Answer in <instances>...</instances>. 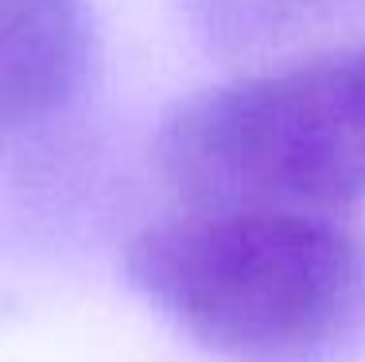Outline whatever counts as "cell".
I'll use <instances>...</instances> for the list:
<instances>
[{"label": "cell", "mask_w": 365, "mask_h": 362, "mask_svg": "<svg viewBox=\"0 0 365 362\" xmlns=\"http://www.w3.org/2000/svg\"><path fill=\"white\" fill-rule=\"evenodd\" d=\"M125 277L230 362H319L365 327V234L338 211L190 206L128 241Z\"/></svg>", "instance_id": "obj_1"}, {"label": "cell", "mask_w": 365, "mask_h": 362, "mask_svg": "<svg viewBox=\"0 0 365 362\" xmlns=\"http://www.w3.org/2000/svg\"><path fill=\"white\" fill-rule=\"evenodd\" d=\"M155 164L190 206L346 211L365 199V47L179 101Z\"/></svg>", "instance_id": "obj_2"}, {"label": "cell", "mask_w": 365, "mask_h": 362, "mask_svg": "<svg viewBox=\"0 0 365 362\" xmlns=\"http://www.w3.org/2000/svg\"><path fill=\"white\" fill-rule=\"evenodd\" d=\"M90 66L86 0H0V136L71 109Z\"/></svg>", "instance_id": "obj_3"}]
</instances>
